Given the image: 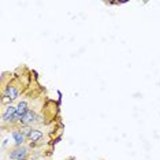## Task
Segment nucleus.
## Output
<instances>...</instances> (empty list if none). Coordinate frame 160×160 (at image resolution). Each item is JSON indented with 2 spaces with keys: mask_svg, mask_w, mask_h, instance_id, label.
Masks as SVG:
<instances>
[{
  "mask_svg": "<svg viewBox=\"0 0 160 160\" xmlns=\"http://www.w3.org/2000/svg\"><path fill=\"white\" fill-rule=\"evenodd\" d=\"M28 156V149L23 147H18L15 149H12L11 153H10V158L12 160H25Z\"/></svg>",
  "mask_w": 160,
  "mask_h": 160,
  "instance_id": "obj_1",
  "label": "nucleus"
},
{
  "mask_svg": "<svg viewBox=\"0 0 160 160\" xmlns=\"http://www.w3.org/2000/svg\"><path fill=\"white\" fill-rule=\"evenodd\" d=\"M29 110H28V103L26 101H21L19 104H18V107H17V114H15V118L14 119H18V121H21L22 119V116L26 114Z\"/></svg>",
  "mask_w": 160,
  "mask_h": 160,
  "instance_id": "obj_2",
  "label": "nucleus"
},
{
  "mask_svg": "<svg viewBox=\"0 0 160 160\" xmlns=\"http://www.w3.org/2000/svg\"><path fill=\"white\" fill-rule=\"evenodd\" d=\"M15 114H17V107L10 105V107H7V110H6L4 114H3V121H4V122L12 121V119L15 118Z\"/></svg>",
  "mask_w": 160,
  "mask_h": 160,
  "instance_id": "obj_3",
  "label": "nucleus"
},
{
  "mask_svg": "<svg viewBox=\"0 0 160 160\" xmlns=\"http://www.w3.org/2000/svg\"><path fill=\"white\" fill-rule=\"evenodd\" d=\"M18 94H19V92H18V89L15 88V86H7V88H6V93H4L6 99L15 100L18 97Z\"/></svg>",
  "mask_w": 160,
  "mask_h": 160,
  "instance_id": "obj_4",
  "label": "nucleus"
},
{
  "mask_svg": "<svg viewBox=\"0 0 160 160\" xmlns=\"http://www.w3.org/2000/svg\"><path fill=\"white\" fill-rule=\"evenodd\" d=\"M34 121H36V114L33 111H30V110H29L26 114L22 116V119H21V122H22L23 125H29V123H32Z\"/></svg>",
  "mask_w": 160,
  "mask_h": 160,
  "instance_id": "obj_5",
  "label": "nucleus"
},
{
  "mask_svg": "<svg viewBox=\"0 0 160 160\" xmlns=\"http://www.w3.org/2000/svg\"><path fill=\"white\" fill-rule=\"evenodd\" d=\"M41 137H42V133L40 132V130H30V133H29V136H28V138L32 141V142L38 141Z\"/></svg>",
  "mask_w": 160,
  "mask_h": 160,
  "instance_id": "obj_6",
  "label": "nucleus"
},
{
  "mask_svg": "<svg viewBox=\"0 0 160 160\" xmlns=\"http://www.w3.org/2000/svg\"><path fill=\"white\" fill-rule=\"evenodd\" d=\"M12 138H14V141H15V144L21 147V145L23 144L25 136H23V134H21L19 132H14V133H12Z\"/></svg>",
  "mask_w": 160,
  "mask_h": 160,
  "instance_id": "obj_7",
  "label": "nucleus"
}]
</instances>
